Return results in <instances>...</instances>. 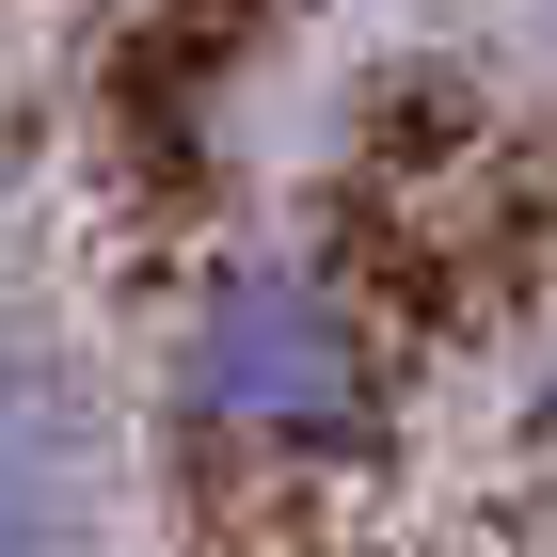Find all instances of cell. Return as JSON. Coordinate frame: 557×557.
Instances as JSON below:
<instances>
[{"instance_id": "obj_2", "label": "cell", "mask_w": 557, "mask_h": 557, "mask_svg": "<svg viewBox=\"0 0 557 557\" xmlns=\"http://www.w3.org/2000/svg\"><path fill=\"white\" fill-rule=\"evenodd\" d=\"M112 494H96V383L33 302H0V557H96Z\"/></svg>"}, {"instance_id": "obj_1", "label": "cell", "mask_w": 557, "mask_h": 557, "mask_svg": "<svg viewBox=\"0 0 557 557\" xmlns=\"http://www.w3.org/2000/svg\"><path fill=\"white\" fill-rule=\"evenodd\" d=\"M160 414L208 462H350L383 430V319L319 256H223L160 335Z\"/></svg>"}, {"instance_id": "obj_3", "label": "cell", "mask_w": 557, "mask_h": 557, "mask_svg": "<svg viewBox=\"0 0 557 557\" xmlns=\"http://www.w3.org/2000/svg\"><path fill=\"white\" fill-rule=\"evenodd\" d=\"M525 462L557 478V350H542V367H525Z\"/></svg>"}]
</instances>
